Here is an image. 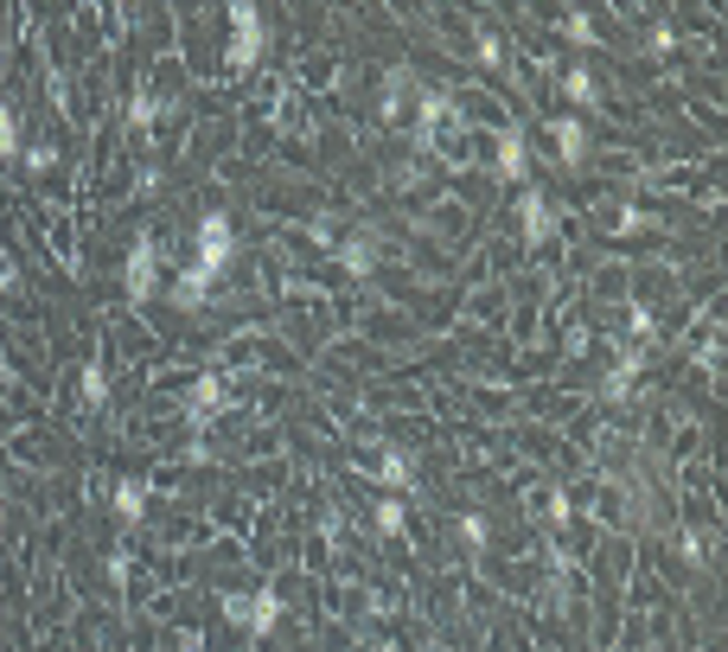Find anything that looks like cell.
Here are the masks:
<instances>
[{"label":"cell","instance_id":"cell-1","mask_svg":"<svg viewBox=\"0 0 728 652\" xmlns=\"http://www.w3.org/2000/svg\"><path fill=\"white\" fill-rule=\"evenodd\" d=\"M224 20H231L224 64L243 78V71H256L262 58H269V20H262V7H250V0H231V7H224Z\"/></svg>","mask_w":728,"mask_h":652},{"label":"cell","instance_id":"cell-2","mask_svg":"<svg viewBox=\"0 0 728 652\" xmlns=\"http://www.w3.org/2000/svg\"><path fill=\"white\" fill-rule=\"evenodd\" d=\"M231 262H236V224H231V211H205V218H199V231H192V269L224 275Z\"/></svg>","mask_w":728,"mask_h":652},{"label":"cell","instance_id":"cell-3","mask_svg":"<svg viewBox=\"0 0 728 652\" xmlns=\"http://www.w3.org/2000/svg\"><path fill=\"white\" fill-rule=\"evenodd\" d=\"M154 282H160V237L141 231L129 243V262H122V288H129V301H154Z\"/></svg>","mask_w":728,"mask_h":652},{"label":"cell","instance_id":"cell-4","mask_svg":"<svg viewBox=\"0 0 728 652\" xmlns=\"http://www.w3.org/2000/svg\"><path fill=\"white\" fill-rule=\"evenodd\" d=\"M646 365H651L646 345L614 340V365H607V378H600V397H607V403H626V397H633V384L646 378Z\"/></svg>","mask_w":728,"mask_h":652},{"label":"cell","instance_id":"cell-5","mask_svg":"<svg viewBox=\"0 0 728 652\" xmlns=\"http://www.w3.org/2000/svg\"><path fill=\"white\" fill-rule=\"evenodd\" d=\"M493 173H498V185H512V192L530 180V134H524L518 122L493 134Z\"/></svg>","mask_w":728,"mask_h":652},{"label":"cell","instance_id":"cell-6","mask_svg":"<svg viewBox=\"0 0 728 652\" xmlns=\"http://www.w3.org/2000/svg\"><path fill=\"white\" fill-rule=\"evenodd\" d=\"M549 148H556V167H588V154H595V134H588V122L582 116H549Z\"/></svg>","mask_w":728,"mask_h":652},{"label":"cell","instance_id":"cell-7","mask_svg":"<svg viewBox=\"0 0 728 652\" xmlns=\"http://www.w3.org/2000/svg\"><path fill=\"white\" fill-rule=\"evenodd\" d=\"M224 410H231V378L205 371V378H192V384H185V422H192V429L218 422Z\"/></svg>","mask_w":728,"mask_h":652},{"label":"cell","instance_id":"cell-8","mask_svg":"<svg viewBox=\"0 0 728 652\" xmlns=\"http://www.w3.org/2000/svg\"><path fill=\"white\" fill-rule=\"evenodd\" d=\"M109 512H115V524H122V531H141V524H148V512H154V480H141V473L115 480V487H109Z\"/></svg>","mask_w":728,"mask_h":652},{"label":"cell","instance_id":"cell-9","mask_svg":"<svg viewBox=\"0 0 728 652\" xmlns=\"http://www.w3.org/2000/svg\"><path fill=\"white\" fill-rule=\"evenodd\" d=\"M333 262L352 275V282H364V275H377V262H384V237L377 231H345L333 243Z\"/></svg>","mask_w":728,"mask_h":652},{"label":"cell","instance_id":"cell-10","mask_svg":"<svg viewBox=\"0 0 728 652\" xmlns=\"http://www.w3.org/2000/svg\"><path fill=\"white\" fill-rule=\"evenodd\" d=\"M416 97H422L416 71H410V64H391L384 83H377V122H403V116L416 109Z\"/></svg>","mask_w":728,"mask_h":652},{"label":"cell","instance_id":"cell-11","mask_svg":"<svg viewBox=\"0 0 728 652\" xmlns=\"http://www.w3.org/2000/svg\"><path fill=\"white\" fill-rule=\"evenodd\" d=\"M556 231H563V218H556V205H549L544 192H530V185H518V243H549Z\"/></svg>","mask_w":728,"mask_h":652},{"label":"cell","instance_id":"cell-12","mask_svg":"<svg viewBox=\"0 0 728 652\" xmlns=\"http://www.w3.org/2000/svg\"><path fill=\"white\" fill-rule=\"evenodd\" d=\"M371 480H377V487H391L396 499L416 493V448H384V454H377V468H371Z\"/></svg>","mask_w":728,"mask_h":652},{"label":"cell","instance_id":"cell-13","mask_svg":"<svg viewBox=\"0 0 728 652\" xmlns=\"http://www.w3.org/2000/svg\"><path fill=\"white\" fill-rule=\"evenodd\" d=\"M556 90H563L569 116H575V109H600V103H607V90H600V78L588 71V64H569V71L556 78Z\"/></svg>","mask_w":728,"mask_h":652},{"label":"cell","instance_id":"cell-14","mask_svg":"<svg viewBox=\"0 0 728 652\" xmlns=\"http://www.w3.org/2000/svg\"><path fill=\"white\" fill-rule=\"evenodd\" d=\"M160 116H166V90H154V83H141V90L129 97V134H134V141H148Z\"/></svg>","mask_w":728,"mask_h":652},{"label":"cell","instance_id":"cell-15","mask_svg":"<svg viewBox=\"0 0 728 652\" xmlns=\"http://www.w3.org/2000/svg\"><path fill=\"white\" fill-rule=\"evenodd\" d=\"M556 39H563V46H575V52H600V46H607V39H600V27H595V13H588V7H569V13L556 20Z\"/></svg>","mask_w":728,"mask_h":652},{"label":"cell","instance_id":"cell-16","mask_svg":"<svg viewBox=\"0 0 728 652\" xmlns=\"http://www.w3.org/2000/svg\"><path fill=\"white\" fill-rule=\"evenodd\" d=\"M211 288H218V275H205V269H192V262H185L180 282H173V294H166V301H173L180 313H199V308L211 301Z\"/></svg>","mask_w":728,"mask_h":652},{"label":"cell","instance_id":"cell-17","mask_svg":"<svg viewBox=\"0 0 728 652\" xmlns=\"http://www.w3.org/2000/svg\"><path fill=\"white\" fill-rule=\"evenodd\" d=\"M275 626H282V595L262 582L256 595H250V626H243V640H269Z\"/></svg>","mask_w":728,"mask_h":652},{"label":"cell","instance_id":"cell-18","mask_svg":"<svg viewBox=\"0 0 728 652\" xmlns=\"http://www.w3.org/2000/svg\"><path fill=\"white\" fill-rule=\"evenodd\" d=\"M371 531H377V538H403V531H410V505H403V499H377V505H371Z\"/></svg>","mask_w":728,"mask_h":652},{"label":"cell","instance_id":"cell-19","mask_svg":"<svg viewBox=\"0 0 728 652\" xmlns=\"http://www.w3.org/2000/svg\"><path fill=\"white\" fill-rule=\"evenodd\" d=\"M20 148H27V134H20V109L0 97V167H20Z\"/></svg>","mask_w":728,"mask_h":652},{"label":"cell","instance_id":"cell-20","mask_svg":"<svg viewBox=\"0 0 728 652\" xmlns=\"http://www.w3.org/2000/svg\"><path fill=\"white\" fill-rule=\"evenodd\" d=\"M473 58H479L486 71H512V52H505L498 32H473Z\"/></svg>","mask_w":728,"mask_h":652},{"label":"cell","instance_id":"cell-21","mask_svg":"<svg viewBox=\"0 0 728 652\" xmlns=\"http://www.w3.org/2000/svg\"><path fill=\"white\" fill-rule=\"evenodd\" d=\"M109 403V371H103V359H90L83 365V410H103Z\"/></svg>","mask_w":728,"mask_h":652},{"label":"cell","instance_id":"cell-22","mask_svg":"<svg viewBox=\"0 0 728 652\" xmlns=\"http://www.w3.org/2000/svg\"><path fill=\"white\" fill-rule=\"evenodd\" d=\"M461 544L486 550V544H493V519H486V512H461Z\"/></svg>","mask_w":728,"mask_h":652},{"label":"cell","instance_id":"cell-23","mask_svg":"<svg viewBox=\"0 0 728 652\" xmlns=\"http://www.w3.org/2000/svg\"><path fill=\"white\" fill-rule=\"evenodd\" d=\"M20 167H27V173H52L58 167V141H27V148H20Z\"/></svg>","mask_w":728,"mask_h":652},{"label":"cell","instance_id":"cell-24","mask_svg":"<svg viewBox=\"0 0 728 652\" xmlns=\"http://www.w3.org/2000/svg\"><path fill=\"white\" fill-rule=\"evenodd\" d=\"M218 608H224V621H231L236 633L250 626V595H243V589H224V595H218Z\"/></svg>","mask_w":728,"mask_h":652},{"label":"cell","instance_id":"cell-25","mask_svg":"<svg viewBox=\"0 0 728 652\" xmlns=\"http://www.w3.org/2000/svg\"><path fill=\"white\" fill-rule=\"evenodd\" d=\"M129 570H134V550L115 544V550H109V582H115V589H129Z\"/></svg>","mask_w":728,"mask_h":652},{"label":"cell","instance_id":"cell-26","mask_svg":"<svg viewBox=\"0 0 728 652\" xmlns=\"http://www.w3.org/2000/svg\"><path fill=\"white\" fill-rule=\"evenodd\" d=\"M549 524H575V499L569 493H549Z\"/></svg>","mask_w":728,"mask_h":652},{"label":"cell","instance_id":"cell-27","mask_svg":"<svg viewBox=\"0 0 728 652\" xmlns=\"http://www.w3.org/2000/svg\"><path fill=\"white\" fill-rule=\"evenodd\" d=\"M0 294H27V275H20L7 257H0Z\"/></svg>","mask_w":728,"mask_h":652},{"label":"cell","instance_id":"cell-28","mask_svg":"<svg viewBox=\"0 0 728 652\" xmlns=\"http://www.w3.org/2000/svg\"><path fill=\"white\" fill-rule=\"evenodd\" d=\"M173 652H211V646H205V633H199V626H185V633H180V646H173Z\"/></svg>","mask_w":728,"mask_h":652},{"label":"cell","instance_id":"cell-29","mask_svg":"<svg viewBox=\"0 0 728 652\" xmlns=\"http://www.w3.org/2000/svg\"><path fill=\"white\" fill-rule=\"evenodd\" d=\"M646 46H651V52H677V32H671V27H658V32L646 39Z\"/></svg>","mask_w":728,"mask_h":652},{"label":"cell","instance_id":"cell-30","mask_svg":"<svg viewBox=\"0 0 728 652\" xmlns=\"http://www.w3.org/2000/svg\"><path fill=\"white\" fill-rule=\"evenodd\" d=\"M0 538H7V499H0Z\"/></svg>","mask_w":728,"mask_h":652},{"label":"cell","instance_id":"cell-31","mask_svg":"<svg viewBox=\"0 0 728 652\" xmlns=\"http://www.w3.org/2000/svg\"><path fill=\"white\" fill-rule=\"evenodd\" d=\"M422 652H447V646H442V640H428V646H422Z\"/></svg>","mask_w":728,"mask_h":652},{"label":"cell","instance_id":"cell-32","mask_svg":"<svg viewBox=\"0 0 728 652\" xmlns=\"http://www.w3.org/2000/svg\"><path fill=\"white\" fill-rule=\"evenodd\" d=\"M607 652H620V646H607Z\"/></svg>","mask_w":728,"mask_h":652}]
</instances>
